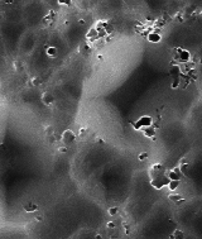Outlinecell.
<instances>
[{"label": "cell", "instance_id": "obj_1", "mask_svg": "<svg viewBox=\"0 0 202 239\" xmlns=\"http://www.w3.org/2000/svg\"><path fill=\"white\" fill-rule=\"evenodd\" d=\"M150 125H153V118L150 115H142L135 122L131 123V127L134 130H142L143 128H147Z\"/></svg>", "mask_w": 202, "mask_h": 239}, {"label": "cell", "instance_id": "obj_2", "mask_svg": "<svg viewBox=\"0 0 202 239\" xmlns=\"http://www.w3.org/2000/svg\"><path fill=\"white\" fill-rule=\"evenodd\" d=\"M174 61L178 64H187L191 61V53L189 51L182 48V47H177L174 48Z\"/></svg>", "mask_w": 202, "mask_h": 239}, {"label": "cell", "instance_id": "obj_3", "mask_svg": "<svg viewBox=\"0 0 202 239\" xmlns=\"http://www.w3.org/2000/svg\"><path fill=\"white\" fill-rule=\"evenodd\" d=\"M168 182H169V178H168L165 175H162L159 177L152 178L150 180V186L155 190H162L163 187H167Z\"/></svg>", "mask_w": 202, "mask_h": 239}, {"label": "cell", "instance_id": "obj_4", "mask_svg": "<svg viewBox=\"0 0 202 239\" xmlns=\"http://www.w3.org/2000/svg\"><path fill=\"white\" fill-rule=\"evenodd\" d=\"M61 140H62V143H63L64 147L71 145L72 143L76 142V134H75V132H73L72 129H66V130H63V133H62V135H61Z\"/></svg>", "mask_w": 202, "mask_h": 239}, {"label": "cell", "instance_id": "obj_5", "mask_svg": "<svg viewBox=\"0 0 202 239\" xmlns=\"http://www.w3.org/2000/svg\"><path fill=\"white\" fill-rule=\"evenodd\" d=\"M165 166H163L162 163H154L150 166L149 168V177H150V180L152 178H155V177H159L162 175H165Z\"/></svg>", "mask_w": 202, "mask_h": 239}, {"label": "cell", "instance_id": "obj_6", "mask_svg": "<svg viewBox=\"0 0 202 239\" xmlns=\"http://www.w3.org/2000/svg\"><path fill=\"white\" fill-rule=\"evenodd\" d=\"M96 29H103V31L106 33V36H110L114 32V27L111 25V23L109 20H98L95 25Z\"/></svg>", "mask_w": 202, "mask_h": 239}, {"label": "cell", "instance_id": "obj_7", "mask_svg": "<svg viewBox=\"0 0 202 239\" xmlns=\"http://www.w3.org/2000/svg\"><path fill=\"white\" fill-rule=\"evenodd\" d=\"M165 176L169 178V180H177V181H181V178L183 177V175L181 173V171H179L178 167L167 170V171H165Z\"/></svg>", "mask_w": 202, "mask_h": 239}, {"label": "cell", "instance_id": "obj_8", "mask_svg": "<svg viewBox=\"0 0 202 239\" xmlns=\"http://www.w3.org/2000/svg\"><path fill=\"white\" fill-rule=\"evenodd\" d=\"M86 41L88 43H91V44H93L95 42L98 41V33H97V29L95 27L88 29V32L86 33Z\"/></svg>", "mask_w": 202, "mask_h": 239}, {"label": "cell", "instance_id": "obj_9", "mask_svg": "<svg viewBox=\"0 0 202 239\" xmlns=\"http://www.w3.org/2000/svg\"><path fill=\"white\" fill-rule=\"evenodd\" d=\"M41 101H42V104H43L44 106H51V105L54 104V96H53L51 93L46 91V93H43V94L41 95Z\"/></svg>", "mask_w": 202, "mask_h": 239}, {"label": "cell", "instance_id": "obj_10", "mask_svg": "<svg viewBox=\"0 0 202 239\" xmlns=\"http://www.w3.org/2000/svg\"><path fill=\"white\" fill-rule=\"evenodd\" d=\"M143 133V135L148 139H155V133H157V128L154 125H150V127H147V128H143L140 130Z\"/></svg>", "mask_w": 202, "mask_h": 239}, {"label": "cell", "instance_id": "obj_11", "mask_svg": "<svg viewBox=\"0 0 202 239\" xmlns=\"http://www.w3.org/2000/svg\"><path fill=\"white\" fill-rule=\"evenodd\" d=\"M145 38H147L148 42H150V43H159V42L162 41V36H160L158 32H155V31L149 32Z\"/></svg>", "mask_w": 202, "mask_h": 239}, {"label": "cell", "instance_id": "obj_12", "mask_svg": "<svg viewBox=\"0 0 202 239\" xmlns=\"http://www.w3.org/2000/svg\"><path fill=\"white\" fill-rule=\"evenodd\" d=\"M169 74H171V76H172L173 79H176V77H181V74H182V71H181V66L177 65L176 62H172Z\"/></svg>", "mask_w": 202, "mask_h": 239}, {"label": "cell", "instance_id": "obj_13", "mask_svg": "<svg viewBox=\"0 0 202 239\" xmlns=\"http://www.w3.org/2000/svg\"><path fill=\"white\" fill-rule=\"evenodd\" d=\"M54 19H56V12L54 10H51L44 18H43V24H47V25H49V24H52V22H54Z\"/></svg>", "mask_w": 202, "mask_h": 239}, {"label": "cell", "instance_id": "obj_14", "mask_svg": "<svg viewBox=\"0 0 202 239\" xmlns=\"http://www.w3.org/2000/svg\"><path fill=\"white\" fill-rule=\"evenodd\" d=\"M23 209H24V211H25L27 214H30V213H37V211L39 210V206H38L37 204H28V205H25Z\"/></svg>", "mask_w": 202, "mask_h": 239}, {"label": "cell", "instance_id": "obj_15", "mask_svg": "<svg viewBox=\"0 0 202 239\" xmlns=\"http://www.w3.org/2000/svg\"><path fill=\"white\" fill-rule=\"evenodd\" d=\"M179 185H181V181H177V180H169V182H168L167 187H168V190H169V191L174 192V191L179 187Z\"/></svg>", "mask_w": 202, "mask_h": 239}, {"label": "cell", "instance_id": "obj_16", "mask_svg": "<svg viewBox=\"0 0 202 239\" xmlns=\"http://www.w3.org/2000/svg\"><path fill=\"white\" fill-rule=\"evenodd\" d=\"M46 53H47L48 57H51V58H56L57 54H58V49H57V47H54V46H49V47H47Z\"/></svg>", "mask_w": 202, "mask_h": 239}, {"label": "cell", "instance_id": "obj_17", "mask_svg": "<svg viewBox=\"0 0 202 239\" xmlns=\"http://www.w3.org/2000/svg\"><path fill=\"white\" fill-rule=\"evenodd\" d=\"M168 199H169V201H172V202H177V204H179V202H183L184 201V199L179 195V194H169V196H168Z\"/></svg>", "mask_w": 202, "mask_h": 239}, {"label": "cell", "instance_id": "obj_18", "mask_svg": "<svg viewBox=\"0 0 202 239\" xmlns=\"http://www.w3.org/2000/svg\"><path fill=\"white\" fill-rule=\"evenodd\" d=\"M78 51H80V53H82L83 56H87V54L91 52V47H90V44H86V43H83V44H80V48H78Z\"/></svg>", "mask_w": 202, "mask_h": 239}, {"label": "cell", "instance_id": "obj_19", "mask_svg": "<svg viewBox=\"0 0 202 239\" xmlns=\"http://www.w3.org/2000/svg\"><path fill=\"white\" fill-rule=\"evenodd\" d=\"M44 134H46V137L51 138V137L54 134V127H52V125L46 127V128H44Z\"/></svg>", "mask_w": 202, "mask_h": 239}, {"label": "cell", "instance_id": "obj_20", "mask_svg": "<svg viewBox=\"0 0 202 239\" xmlns=\"http://www.w3.org/2000/svg\"><path fill=\"white\" fill-rule=\"evenodd\" d=\"M181 85H182L181 77H176V79H173V81H172V84H171V87H172V89H178Z\"/></svg>", "mask_w": 202, "mask_h": 239}, {"label": "cell", "instance_id": "obj_21", "mask_svg": "<svg viewBox=\"0 0 202 239\" xmlns=\"http://www.w3.org/2000/svg\"><path fill=\"white\" fill-rule=\"evenodd\" d=\"M30 84L33 85V86H34V87H38L41 84H42V81H41V79L39 77H32V80H30Z\"/></svg>", "mask_w": 202, "mask_h": 239}, {"label": "cell", "instance_id": "obj_22", "mask_svg": "<svg viewBox=\"0 0 202 239\" xmlns=\"http://www.w3.org/2000/svg\"><path fill=\"white\" fill-rule=\"evenodd\" d=\"M108 213H109L110 215H116V214L119 213V207H118V206H111V207L108 209Z\"/></svg>", "mask_w": 202, "mask_h": 239}, {"label": "cell", "instance_id": "obj_23", "mask_svg": "<svg viewBox=\"0 0 202 239\" xmlns=\"http://www.w3.org/2000/svg\"><path fill=\"white\" fill-rule=\"evenodd\" d=\"M58 4L59 5H63V7H70L71 3H72V0H57Z\"/></svg>", "mask_w": 202, "mask_h": 239}, {"label": "cell", "instance_id": "obj_24", "mask_svg": "<svg viewBox=\"0 0 202 239\" xmlns=\"http://www.w3.org/2000/svg\"><path fill=\"white\" fill-rule=\"evenodd\" d=\"M148 156H149L148 152H143V153H140V155L138 156V160H139L140 162H143V161H145V160L148 158Z\"/></svg>", "mask_w": 202, "mask_h": 239}, {"label": "cell", "instance_id": "obj_25", "mask_svg": "<svg viewBox=\"0 0 202 239\" xmlns=\"http://www.w3.org/2000/svg\"><path fill=\"white\" fill-rule=\"evenodd\" d=\"M68 147H64V145H61V147H58V152L59 153H66L67 151H68V149H67Z\"/></svg>", "mask_w": 202, "mask_h": 239}, {"label": "cell", "instance_id": "obj_26", "mask_svg": "<svg viewBox=\"0 0 202 239\" xmlns=\"http://www.w3.org/2000/svg\"><path fill=\"white\" fill-rule=\"evenodd\" d=\"M86 132H87V128H81V129H80V132H78V134H80V137H85V134H86Z\"/></svg>", "mask_w": 202, "mask_h": 239}, {"label": "cell", "instance_id": "obj_27", "mask_svg": "<svg viewBox=\"0 0 202 239\" xmlns=\"http://www.w3.org/2000/svg\"><path fill=\"white\" fill-rule=\"evenodd\" d=\"M78 23H80V24H85V23H86V22H85V20H83V19H80V20H78Z\"/></svg>", "mask_w": 202, "mask_h": 239}, {"label": "cell", "instance_id": "obj_28", "mask_svg": "<svg viewBox=\"0 0 202 239\" xmlns=\"http://www.w3.org/2000/svg\"><path fill=\"white\" fill-rule=\"evenodd\" d=\"M5 3H7V4H12V3H13V0H7Z\"/></svg>", "mask_w": 202, "mask_h": 239}]
</instances>
